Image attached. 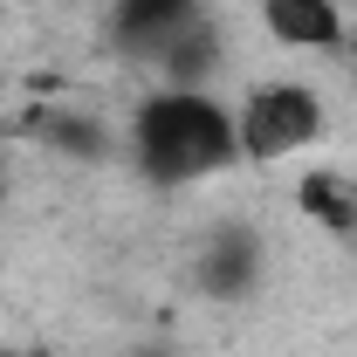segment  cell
Here are the masks:
<instances>
[{"label":"cell","mask_w":357,"mask_h":357,"mask_svg":"<svg viewBox=\"0 0 357 357\" xmlns=\"http://www.w3.org/2000/svg\"><path fill=\"white\" fill-rule=\"evenodd\" d=\"M296 206H303L323 234L357 241V185H351L344 172H310L303 185H296Z\"/></svg>","instance_id":"5b68a950"},{"label":"cell","mask_w":357,"mask_h":357,"mask_svg":"<svg viewBox=\"0 0 357 357\" xmlns=\"http://www.w3.org/2000/svg\"><path fill=\"white\" fill-rule=\"evenodd\" d=\"M28 357H42V351H28Z\"/></svg>","instance_id":"52a82bcc"},{"label":"cell","mask_w":357,"mask_h":357,"mask_svg":"<svg viewBox=\"0 0 357 357\" xmlns=\"http://www.w3.org/2000/svg\"><path fill=\"white\" fill-rule=\"evenodd\" d=\"M206 14H199V0H124L117 7V42L144 55V62H158L165 48L185 35V28H199Z\"/></svg>","instance_id":"3957f363"},{"label":"cell","mask_w":357,"mask_h":357,"mask_svg":"<svg viewBox=\"0 0 357 357\" xmlns=\"http://www.w3.org/2000/svg\"><path fill=\"white\" fill-rule=\"evenodd\" d=\"M323 137V103H316L303 83H261L248 103H241V117H234V144H241V158H289V151H303Z\"/></svg>","instance_id":"7a4b0ae2"},{"label":"cell","mask_w":357,"mask_h":357,"mask_svg":"<svg viewBox=\"0 0 357 357\" xmlns=\"http://www.w3.org/2000/svg\"><path fill=\"white\" fill-rule=\"evenodd\" d=\"M261 21H268V35L289 48H337L344 42L337 0H261Z\"/></svg>","instance_id":"277c9868"},{"label":"cell","mask_w":357,"mask_h":357,"mask_svg":"<svg viewBox=\"0 0 357 357\" xmlns=\"http://www.w3.org/2000/svg\"><path fill=\"white\" fill-rule=\"evenodd\" d=\"M199 282H206L213 296H241V289H255V241H248L241 227H220L213 248H206V261H199Z\"/></svg>","instance_id":"8992f818"},{"label":"cell","mask_w":357,"mask_h":357,"mask_svg":"<svg viewBox=\"0 0 357 357\" xmlns=\"http://www.w3.org/2000/svg\"><path fill=\"white\" fill-rule=\"evenodd\" d=\"M131 158L144 178L158 185H185V178H206L241 158L234 144V117H227L213 96L199 89H165L151 103H137L131 117Z\"/></svg>","instance_id":"6da1fadb"}]
</instances>
